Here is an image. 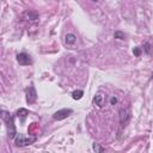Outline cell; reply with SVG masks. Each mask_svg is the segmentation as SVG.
<instances>
[{"label":"cell","instance_id":"6da1fadb","mask_svg":"<svg viewBox=\"0 0 153 153\" xmlns=\"http://www.w3.org/2000/svg\"><path fill=\"white\" fill-rule=\"evenodd\" d=\"M1 118H2V121H4L5 124H6L8 136H10L11 139H14L16 135H17V130H16V126H14V121H13L12 115H11L10 112L5 111V110H1Z\"/></svg>","mask_w":153,"mask_h":153},{"label":"cell","instance_id":"7a4b0ae2","mask_svg":"<svg viewBox=\"0 0 153 153\" xmlns=\"http://www.w3.org/2000/svg\"><path fill=\"white\" fill-rule=\"evenodd\" d=\"M13 140L17 147H25L32 145L36 141V136H25L24 134H17Z\"/></svg>","mask_w":153,"mask_h":153},{"label":"cell","instance_id":"3957f363","mask_svg":"<svg viewBox=\"0 0 153 153\" xmlns=\"http://www.w3.org/2000/svg\"><path fill=\"white\" fill-rule=\"evenodd\" d=\"M25 96H26V103L27 104H33L37 99V92L33 85H30L25 88Z\"/></svg>","mask_w":153,"mask_h":153},{"label":"cell","instance_id":"277c9868","mask_svg":"<svg viewBox=\"0 0 153 153\" xmlns=\"http://www.w3.org/2000/svg\"><path fill=\"white\" fill-rule=\"evenodd\" d=\"M72 114H73V110H72V109L65 108V109H60V110H57L56 112H54L53 118H54L55 121H62V120L67 118L68 116H71Z\"/></svg>","mask_w":153,"mask_h":153},{"label":"cell","instance_id":"5b68a950","mask_svg":"<svg viewBox=\"0 0 153 153\" xmlns=\"http://www.w3.org/2000/svg\"><path fill=\"white\" fill-rule=\"evenodd\" d=\"M17 62L20 66H30V65H32V59L29 54L23 51V53H19L17 55Z\"/></svg>","mask_w":153,"mask_h":153},{"label":"cell","instance_id":"8992f818","mask_svg":"<svg viewBox=\"0 0 153 153\" xmlns=\"http://www.w3.org/2000/svg\"><path fill=\"white\" fill-rule=\"evenodd\" d=\"M129 118H130V111H129V109L122 108L120 110V122H121V126L124 127L128 123Z\"/></svg>","mask_w":153,"mask_h":153},{"label":"cell","instance_id":"52a82bcc","mask_svg":"<svg viewBox=\"0 0 153 153\" xmlns=\"http://www.w3.org/2000/svg\"><path fill=\"white\" fill-rule=\"evenodd\" d=\"M104 99H105L104 94H103L102 92H98V93L93 97V104L97 105L98 108H103V105H104Z\"/></svg>","mask_w":153,"mask_h":153},{"label":"cell","instance_id":"ba28073f","mask_svg":"<svg viewBox=\"0 0 153 153\" xmlns=\"http://www.w3.org/2000/svg\"><path fill=\"white\" fill-rule=\"evenodd\" d=\"M24 17L27 20H38V13L36 11H33V10H27L24 13Z\"/></svg>","mask_w":153,"mask_h":153},{"label":"cell","instance_id":"9c48e42d","mask_svg":"<svg viewBox=\"0 0 153 153\" xmlns=\"http://www.w3.org/2000/svg\"><path fill=\"white\" fill-rule=\"evenodd\" d=\"M65 42H66L67 44L72 45V44H74V43L76 42V36H75L74 33H67V35L65 36Z\"/></svg>","mask_w":153,"mask_h":153},{"label":"cell","instance_id":"30bf717a","mask_svg":"<svg viewBox=\"0 0 153 153\" xmlns=\"http://www.w3.org/2000/svg\"><path fill=\"white\" fill-rule=\"evenodd\" d=\"M27 115H29V111H27L26 109H23V108H22V109H19V110L17 111V116L20 117V121H22V122H24V120L26 118Z\"/></svg>","mask_w":153,"mask_h":153},{"label":"cell","instance_id":"8fae6325","mask_svg":"<svg viewBox=\"0 0 153 153\" xmlns=\"http://www.w3.org/2000/svg\"><path fill=\"white\" fill-rule=\"evenodd\" d=\"M82 96H84V91H82V90H75V91L72 92V98H73L74 100H79V99H81Z\"/></svg>","mask_w":153,"mask_h":153},{"label":"cell","instance_id":"7c38bea8","mask_svg":"<svg viewBox=\"0 0 153 153\" xmlns=\"http://www.w3.org/2000/svg\"><path fill=\"white\" fill-rule=\"evenodd\" d=\"M114 37L117 38V39H124V38H126V35H124V32H122V31H115Z\"/></svg>","mask_w":153,"mask_h":153},{"label":"cell","instance_id":"4fadbf2b","mask_svg":"<svg viewBox=\"0 0 153 153\" xmlns=\"http://www.w3.org/2000/svg\"><path fill=\"white\" fill-rule=\"evenodd\" d=\"M92 149H93L94 152H99V153L105 151V148H104V147H102V146H99L98 143H93V145H92Z\"/></svg>","mask_w":153,"mask_h":153},{"label":"cell","instance_id":"5bb4252c","mask_svg":"<svg viewBox=\"0 0 153 153\" xmlns=\"http://www.w3.org/2000/svg\"><path fill=\"white\" fill-rule=\"evenodd\" d=\"M133 54H134L135 56H140V54H141V49H140L139 47L134 48V49H133Z\"/></svg>","mask_w":153,"mask_h":153},{"label":"cell","instance_id":"9a60e30c","mask_svg":"<svg viewBox=\"0 0 153 153\" xmlns=\"http://www.w3.org/2000/svg\"><path fill=\"white\" fill-rule=\"evenodd\" d=\"M143 50H145V53H149L151 51V44L149 43H145V45H143Z\"/></svg>","mask_w":153,"mask_h":153},{"label":"cell","instance_id":"2e32d148","mask_svg":"<svg viewBox=\"0 0 153 153\" xmlns=\"http://www.w3.org/2000/svg\"><path fill=\"white\" fill-rule=\"evenodd\" d=\"M116 103H117V98H116L115 96H112V97L110 98V104H111V105H115Z\"/></svg>","mask_w":153,"mask_h":153},{"label":"cell","instance_id":"e0dca14e","mask_svg":"<svg viewBox=\"0 0 153 153\" xmlns=\"http://www.w3.org/2000/svg\"><path fill=\"white\" fill-rule=\"evenodd\" d=\"M93 1H96V2H97V1H98V0H93Z\"/></svg>","mask_w":153,"mask_h":153}]
</instances>
